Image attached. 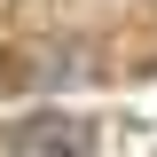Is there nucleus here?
Segmentation results:
<instances>
[{"label": "nucleus", "mask_w": 157, "mask_h": 157, "mask_svg": "<svg viewBox=\"0 0 157 157\" xmlns=\"http://www.w3.org/2000/svg\"><path fill=\"white\" fill-rule=\"evenodd\" d=\"M0 149L8 157H86L94 149V118L86 110H24L0 126Z\"/></svg>", "instance_id": "1"}]
</instances>
